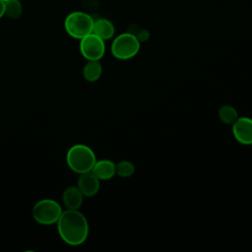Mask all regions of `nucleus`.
<instances>
[{
	"label": "nucleus",
	"instance_id": "nucleus-1",
	"mask_svg": "<svg viewBox=\"0 0 252 252\" xmlns=\"http://www.w3.org/2000/svg\"><path fill=\"white\" fill-rule=\"evenodd\" d=\"M56 223L59 236L68 245H81L88 238V220L78 210L67 209L63 211Z\"/></svg>",
	"mask_w": 252,
	"mask_h": 252
},
{
	"label": "nucleus",
	"instance_id": "nucleus-2",
	"mask_svg": "<svg viewBox=\"0 0 252 252\" xmlns=\"http://www.w3.org/2000/svg\"><path fill=\"white\" fill-rule=\"evenodd\" d=\"M66 161L71 170L78 174L92 171L96 158L94 151L83 144L72 146L66 155Z\"/></svg>",
	"mask_w": 252,
	"mask_h": 252
},
{
	"label": "nucleus",
	"instance_id": "nucleus-3",
	"mask_svg": "<svg viewBox=\"0 0 252 252\" xmlns=\"http://www.w3.org/2000/svg\"><path fill=\"white\" fill-rule=\"evenodd\" d=\"M94 22V20L89 14L82 11H75L66 17L64 28L71 37L81 39L93 32Z\"/></svg>",
	"mask_w": 252,
	"mask_h": 252
},
{
	"label": "nucleus",
	"instance_id": "nucleus-4",
	"mask_svg": "<svg viewBox=\"0 0 252 252\" xmlns=\"http://www.w3.org/2000/svg\"><path fill=\"white\" fill-rule=\"evenodd\" d=\"M141 41L137 35L131 32H124L117 35L111 43V53L119 60H128L136 56L140 50Z\"/></svg>",
	"mask_w": 252,
	"mask_h": 252
},
{
	"label": "nucleus",
	"instance_id": "nucleus-5",
	"mask_svg": "<svg viewBox=\"0 0 252 252\" xmlns=\"http://www.w3.org/2000/svg\"><path fill=\"white\" fill-rule=\"evenodd\" d=\"M62 212L61 206L55 200L42 199L34 204L32 215L36 222L43 225H50L57 222Z\"/></svg>",
	"mask_w": 252,
	"mask_h": 252
},
{
	"label": "nucleus",
	"instance_id": "nucleus-6",
	"mask_svg": "<svg viewBox=\"0 0 252 252\" xmlns=\"http://www.w3.org/2000/svg\"><path fill=\"white\" fill-rule=\"evenodd\" d=\"M80 51L87 60H100L105 52L104 40L92 32L80 39Z\"/></svg>",
	"mask_w": 252,
	"mask_h": 252
},
{
	"label": "nucleus",
	"instance_id": "nucleus-7",
	"mask_svg": "<svg viewBox=\"0 0 252 252\" xmlns=\"http://www.w3.org/2000/svg\"><path fill=\"white\" fill-rule=\"evenodd\" d=\"M232 134L238 143L252 145V119L245 116L238 117L232 124Z\"/></svg>",
	"mask_w": 252,
	"mask_h": 252
},
{
	"label": "nucleus",
	"instance_id": "nucleus-8",
	"mask_svg": "<svg viewBox=\"0 0 252 252\" xmlns=\"http://www.w3.org/2000/svg\"><path fill=\"white\" fill-rule=\"evenodd\" d=\"M77 186L84 196L93 197L98 192L100 184L99 179L92 171H90L80 174Z\"/></svg>",
	"mask_w": 252,
	"mask_h": 252
},
{
	"label": "nucleus",
	"instance_id": "nucleus-9",
	"mask_svg": "<svg viewBox=\"0 0 252 252\" xmlns=\"http://www.w3.org/2000/svg\"><path fill=\"white\" fill-rule=\"evenodd\" d=\"M84 195L78 186H69L62 193V202L67 209L78 210L83 204Z\"/></svg>",
	"mask_w": 252,
	"mask_h": 252
},
{
	"label": "nucleus",
	"instance_id": "nucleus-10",
	"mask_svg": "<svg viewBox=\"0 0 252 252\" xmlns=\"http://www.w3.org/2000/svg\"><path fill=\"white\" fill-rule=\"evenodd\" d=\"M115 165L116 164L110 159H99L95 161L92 172L99 180H108L116 174Z\"/></svg>",
	"mask_w": 252,
	"mask_h": 252
},
{
	"label": "nucleus",
	"instance_id": "nucleus-11",
	"mask_svg": "<svg viewBox=\"0 0 252 252\" xmlns=\"http://www.w3.org/2000/svg\"><path fill=\"white\" fill-rule=\"evenodd\" d=\"M93 33L96 34L103 40H108L114 36L115 28L109 20L100 18L94 22Z\"/></svg>",
	"mask_w": 252,
	"mask_h": 252
},
{
	"label": "nucleus",
	"instance_id": "nucleus-12",
	"mask_svg": "<svg viewBox=\"0 0 252 252\" xmlns=\"http://www.w3.org/2000/svg\"><path fill=\"white\" fill-rule=\"evenodd\" d=\"M102 74V66L99 60H88L83 68V76L88 82L97 81Z\"/></svg>",
	"mask_w": 252,
	"mask_h": 252
},
{
	"label": "nucleus",
	"instance_id": "nucleus-13",
	"mask_svg": "<svg viewBox=\"0 0 252 252\" xmlns=\"http://www.w3.org/2000/svg\"><path fill=\"white\" fill-rule=\"evenodd\" d=\"M219 117L225 124H233L238 118V113L232 105L223 104L219 109Z\"/></svg>",
	"mask_w": 252,
	"mask_h": 252
},
{
	"label": "nucleus",
	"instance_id": "nucleus-14",
	"mask_svg": "<svg viewBox=\"0 0 252 252\" xmlns=\"http://www.w3.org/2000/svg\"><path fill=\"white\" fill-rule=\"evenodd\" d=\"M23 13V6L19 0L5 1V16L9 19L17 20Z\"/></svg>",
	"mask_w": 252,
	"mask_h": 252
},
{
	"label": "nucleus",
	"instance_id": "nucleus-15",
	"mask_svg": "<svg viewBox=\"0 0 252 252\" xmlns=\"http://www.w3.org/2000/svg\"><path fill=\"white\" fill-rule=\"evenodd\" d=\"M116 174L120 177H130L135 172V166L131 161L122 160L119 161L116 165Z\"/></svg>",
	"mask_w": 252,
	"mask_h": 252
},
{
	"label": "nucleus",
	"instance_id": "nucleus-16",
	"mask_svg": "<svg viewBox=\"0 0 252 252\" xmlns=\"http://www.w3.org/2000/svg\"><path fill=\"white\" fill-rule=\"evenodd\" d=\"M137 37H138V39H139L140 41H145V40L148 39L149 33H148L147 31H143L142 32L139 33V35H137Z\"/></svg>",
	"mask_w": 252,
	"mask_h": 252
},
{
	"label": "nucleus",
	"instance_id": "nucleus-17",
	"mask_svg": "<svg viewBox=\"0 0 252 252\" xmlns=\"http://www.w3.org/2000/svg\"><path fill=\"white\" fill-rule=\"evenodd\" d=\"M5 16V1L0 0V19Z\"/></svg>",
	"mask_w": 252,
	"mask_h": 252
},
{
	"label": "nucleus",
	"instance_id": "nucleus-18",
	"mask_svg": "<svg viewBox=\"0 0 252 252\" xmlns=\"http://www.w3.org/2000/svg\"><path fill=\"white\" fill-rule=\"evenodd\" d=\"M4 1H7V0H4Z\"/></svg>",
	"mask_w": 252,
	"mask_h": 252
}]
</instances>
